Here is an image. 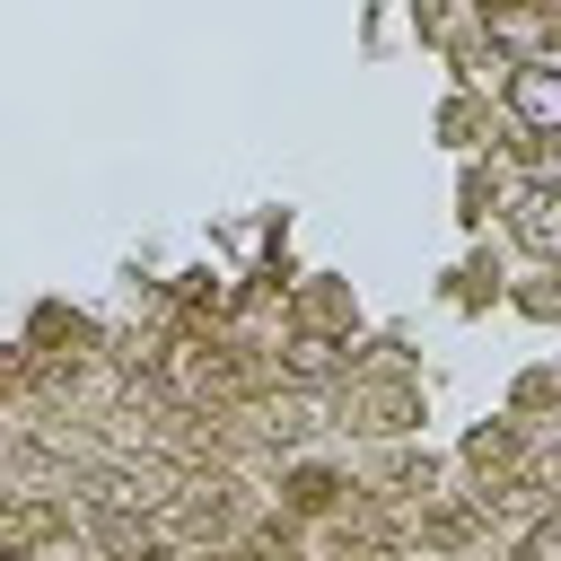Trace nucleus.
I'll return each instance as SVG.
<instances>
[{"label": "nucleus", "mask_w": 561, "mask_h": 561, "mask_svg": "<svg viewBox=\"0 0 561 561\" xmlns=\"http://www.w3.org/2000/svg\"><path fill=\"white\" fill-rule=\"evenodd\" d=\"M508 105H517L535 131H561V79H552V70H517V79H508Z\"/></svg>", "instance_id": "nucleus-1"}, {"label": "nucleus", "mask_w": 561, "mask_h": 561, "mask_svg": "<svg viewBox=\"0 0 561 561\" xmlns=\"http://www.w3.org/2000/svg\"><path fill=\"white\" fill-rule=\"evenodd\" d=\"M526 561H561V526H543V535L526 543Z\"/></svg>", "instance_id": "nucleus-2"}]
</instances>
